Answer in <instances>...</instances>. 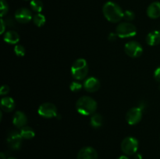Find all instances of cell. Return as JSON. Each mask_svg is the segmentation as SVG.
Returning <instances> with one entry per match:
<instances>
[{
  "instance_id": "1",
  "label": "cell",
  "mask_w": 160,
  "mask_h": 159,
  "mask_svg": "<svg viewBox=\"0 0 160 159\" xmlns=\"http://www.w3.org/2000/svg\"><path fill=\"white\" fill-rule=\"evenodd\" d=\"M104 17L111 23H118L123 18V11L120 6L113 2H107L102 8Z\"/></svg>"
},
{
  "instance_id": "2",
  "label": "cell",
  "mask_w": 160,
  "mask_h": 159,
  "mask_svg": "<svg viewBox=\"0 0 160 159\" xmlns=\"http://www.w3.org/2000/svg\"><path fill=\"white\" fill-rule=\"evenodd\" d=\"M97 102L88 96L80 98L76 102V109L83 115H90L95 114L97 110Z\"/></svg>"
},
{
  "instance_id": "3",
  "label": "cell",
  "mask_w": 160,
  "mask_h": 159,
  "mask_svg": "<svg viewBox=\"0 0 160 159\" xmlns=\"http://www.w3.org/2000/svg\"><path fill=\"white\" fill-rule=\"evenodd\" d=\"M72 76L78 80L85 79L88 73V65L87 61L84 59H78L75 60L71 66Z\"/></svg>"
},
{
  "instance_id": "4",
  "label": "cell",
  "mask_w": 160,
  "mask_h": 159,
  "mask_svg": "<svg viewBox=\"0 0 160 159\" xmlns=\"http://www.w3.org/2000/svg\"><path fill=\"white\" fill-rule=\"evenodd\" d=\"M116 33L120 38L132 37L137 34V28L134 24L129 22H123L117 25Z\"/></svg>"
},
{
  "instance_id": "5",
  "label": "cell",
  "mask_w": 160,
  "mask_h": 159,
  "mask_svg": "<svg viewBox=\"0 0 160 159\" xmlns=\"http://www.w3.org/2000/svg\"><path fill=\"white\" fill-rule=\"evenodd\" d=\"M138 149V140L133 137H128L121 143V150L127 155H133Z\"/></svg>"
},
{
  "instance_id": "6",
  "label": "cell",
  "mask_w": 160,
  "mask_h": 159,
  "mask_svg": "<svg viewBox=\"0 0 160 159\" xmlns=\"http://www.w3.org/2000/svg\"><path fill=\"white\" fill-rule=\"evenodd\" d=\"M38 112L41 116L44 117V118H54V117L57 116V108L52 103H43L39 106Z\"/></svg>"
},
{
  "instance_id": "7",
  "label": "cell",
  "mask_w": 160,
  "mask_h": 159,
  "mask_svg": "<svg viewBox=\"0 0 160 159\" xmlns=\"http://www.w3.org/2000/svg\"><path fill=\"white\" fill-rule=\"evenodd\" d=\"M124 51L129 57L138 58L143 52L142 45L137 41H130L125 45Z\"/></svg>"
},
{
  "instance_id": "8",
  "label": "cell",
  "mask_w": 160,
  "mask_h": 159,
  "mask_svg": "<svg viewBox=\"0 0 160 159\" xmlns=\"http://www.w3.org/2000/svg\"><path fill=\"white\" fill-rule=\"evenodd\" d=\"M142 111L143 109L140 107H134L130 109L126 115V120L128 124L134 126L140 123L143 115Z\"/></svg>"
},
{
  "instance_id": "9",
  "label": "cell",
  "mask_w": 160,
  "mask_h": 159,
  "mask_svg": "<svg viewBox=\"0 0 160 159\" xmlns=\"http://www.w3.org/2000/svg\"><path fill=\"white\" fill-rule=\"evenodd\" d=\"M22 140H23V137L17 131H11L8 134L7 139H6L8 145L12 150L20 149L22 145Z\"/></svg>"
},
{
  "instance_id": "10",
  "label": "cell",
  "mask_w": 160,
  "mask_h": 159,
  "mask_svg": "<svg viewBox=\"0 0 160 159\" xmlns=\"http://www.w3.org/2000/svg\"><path fill=\"white\" fill-rule=\"evenodd\" d=\"M16 20L20 23H28L32 19V14L30 9L27 8H20L14 14Z\"/></svg>"
},
{
  "instance_id": "11",
  "label": "cell",
  "mask_w": 160,
  "mask_h": 159,
  "mask_svg": "<svg viewBox=\"0 0 160 159\" xmlns=\"http://www.w3.org/2000/svg\"><path fill=\"white\" fill-rule=\"evenodd\" d=\"M78 159H98V153L92 147H84L78 152Z\"/></svg>"
},
{
  "instance_id": "12",
  "label": "cell",
  "mask_w": 160,
  "mask_h": 159,
  "mask_svg": "<svg viewBox=\"0 0 160 159\" xmlns=\"http://www.w3.org/2000/svg\"><path fill=\"white\" fill-rule=\"evenodd\" d=\"M100 86H101L100 81L95 77L88 78L84 83V89L90 93L98 91L100 88Z\"/></svg>"
},
{
  "instance_id": "13",
  "label": "cell",
  "mask_w": 160,
  "mask_h": 159,
  "mask_svg": "<svg viewBox=\"0 0 160 159\" xmlns=\"http://www.w3.org/2000/svg\"><path fill=\"white\" fill-rule=\"evenodd\" d=\"M12 123L17 128H23L28 123V117L21 111H17L15 112L12 118Z\"/></svg>"
},
{
  "instance_id": "14",
  "label": "cell",
  "mask_w": 160,
  "mask_h": 159,
  "mask_svg": "<svg viewBox=\"0 0 160 159\" xmlns=\"http://www.w3.org/2000/svg\"><path fill=\"white\" fill-rule=\"evenodd\" d=\"M147 15L151 19H157L160 17V2H154L147 8Z\"/></svg>"
},
{
  "instance_id": "15",
  "label": "cell",
  "mask_w": 160,
  "mask_h": 159,
  "mask_svg": "<svg viewBox=\"0 0 160 159\" xmlns=\"http://www.w3.org/2000/svg\"><path fill=\"white\" fill-rule=\"evenodd\" d=\"M1 108L6 112H10L15 108V101L10 97H5L1 99Z\"/></svg>"
},
{
  "instance_id": "16",
  "label": "cell",
  "mask_w": 160,
  "mask_h": 159,
  "mask_svg": "<svg viewBox=\"0 0 160 159\" xmlns=\"http://www.w3.org/2000/svg\"><path fill=\"white\" fill-rule=\"evenodd\" d=\"M146 42L151 46H156L160 44V31H154L148 33L146 36Z\"/></svg>"
},
{
  "instance_id": "17",
  "label": "cell",
  "mask_w": 160,
  "mask_h": 159,
  "mask_svg": "<svg viewBox=\"0 0 160 159\" xmlns=\"http://www.w3.org/2000/svg\"><path fill=\"white\" fill-rule=\"evenodd\" d=\"M5 42L10 45H15L20 41V36L18 33L14 31H8L4 34Z\"/></svg>"
},
{
  "instance_id": "18",
  "label": "cell",
  "mask_w": 160,
  "mask_h": 159,
  "mask_svg": "<svg viewBox=\"0 0 160 159\" xmlns=\"http://www.w3.org/2000/svg\"><path fill=\"white\" fill-rule=\"evenodd\" d=\"M20 133L23 137V139H25V140H31V139L34 138V136H35V132H34V129L27 126L21 128Z\"/></svg>"
},
{
  "instance_id": "19",
  "label": "cell",
  "mask_w": 160,
  "mask_h": 159,
  "mask_svg": "<svg viewBox=\"0 0 160 159\" xmlns=\"http://www.w3.org/2000/svg\"><path fill=\"white\" fill-rule=\"evenodd\" d=\"M91 125L94 128H99L101 127L103 123V118L100 114L95 113L92 115L90 120Z\"/></svg>"
},
{
  "instance_id": "20",
  "label": "cell",
  "mask_w": 160,
  "mask_h": 159,
  "mask_svg": "<svg viewBox=\"0 0 160 159\" xmlns=\"http://www.w3.org/2000/svg\"><path fill=\"white\" fill-rule=\"evenodd\" d=\"M30 6L31 9L37 13H40L43 9V3L41 0H31Z\"/></svg>"
},
{
  "instance_id": "21",
  "label": "cell",
  "mask_w": 160,
  "mask_h": 159,
  "mask_svg": "<svg viewBox=\"0 0 160 159\" xmlns=\"http://www.w3.org/2000/svg\"><path fill=\"white\" fill-rule=\"evenodd\" d=\"M33 22H34V23L36 26L41 27V26L45 25V22H46V19H45V17L43 14L37 13L33 17Z\"/></svg>"
},
{
  "instance_id": "22",
  "label": "cell",
  "mask_w": 160,
  "mask_h": 159,
  "mask_svg": "<svg viewBox=\"0 0 160 159\" xmlns=\"http://www.w3.org/2000/svg\"><path fill=\"white\" fill-rule=\"evenodd\" d=\"M9 11V6L6 1L5 0H0V15L1 17H3L6 15Z\"/></svg>"
},
{
  "instance_id": "23",
  "label": "cell",
  "mask_w": 160,
  "mask_h": 159,
  "mask_svg": "<svg viewBox=\"0 0 160 159\" xmlns=\"http://www.w3.org/2000/svg\"><path fill=\"white\" fill-rule=\"evenodd\" d=\"M14 52H15V54L17 55V56L22 57V56H23L25 55L26 51H25V48L23 45H16L15 48H14Z\"/></svg>"
},
{
  "instance_id": "24",
  "label": "cell",
  "mask_w": 160,
  "mask_h": 159,
  "mask_svg": "<svg viewBox=\"0 0 160 159\" xmlns=\"http://www.w3.org/2000/svg\"><path fill=\"white\" fill-rule=\"evenodd\" d=\"M135 18V14L131 10H126L123 12V19L127 21H132Z\"/></svg>"
},
{
  "instance_id": "25",
  "label": "cell",
  "mask_w": 160,
  "mask_h": 159,
  "mask_svg": "<svg viewBox=\"0 0 160 159\" xmlns=\"http://www.w3.org/2000/svg\"><path fill=\"white\" fill-rule=\"evenodd\" d=\"M70 88L72 91L78 92V91H79L81 88H82V85H81V84H80L79 82L73 81V82H72L71 84H70Z\"/></svg>"
},
{
  "instance_id": "26",
  "label": "cell",
  "mask_w": 160,
  "mask_h": 159,
  "mask_svg": "<svg viewBox=\"0 0 160 159\" xmlns=\"http://www.w3.org/2000/svg\"><path fill=\"white\" fill-rule=\"evenodd\" d=\"M9 92V87L7 85H2L0 89V94L6 95Z\"/></svg>"
},
{
  "instance_id": "27",
  "label": "cell",
  "mask_w": 160,
  "mask_h": 159,
  "mask_svg": "<svg viewBox=\"0 0 160 159\" xmlns=\"http://www.w3.org/2000/svg\"><path fill=\"white\" fill-rule=\"evenodd\" d=\"M154 77L157 82L160 83V66L158 67L154 72Z\"/></svg>"
},
{
  "instance_id": "28",
  "label": "cell",
  "mask_w": 160,
  "mask_h": 159,
  "mask_svg": "<svg viewBox=\"0 0 160 159\" xmlns=\"http://www.w3.org/2000/svg\"><path fill=\"white\" fill-rule=\"evenodd\" d=\"M117 37H118V35L117 34V33H110L109 35V40L110 41H116L117 39Z\"/></svg>"
},
{
  "instance_id": "29",
  "label": "cell",
  "mask_w": 160,
  "mask_h": 159,
  "mask_svg": "<svg viewBox=\"0 0 160 159\" xmlns=\"http://www.w3.org/2000/svg\"><path fill=\"white\" fill-rule=\"evenodd\" d=\"M6 23H5L4 20L2 18L1 19V31H0V34H4L5 30H6Z\"/></svg>"
},
{
  "instance_id": "30",
  "label": "cell",
  "mask_w": 160,
  "mask_h": 159,
  "mask_svg": "<svg viewBox=\"0 0 160 159\" xmlns=\"http://www.w3.org/2000/svg\"><path fill=\"white\" fill-rule=\"evenodd\" d=\"M4 21H5V20H4ZM5 23H6V26H13V25H14V21L11 18H8L7 20L5 21Z\"/></svg>"
},
{
  "instance_id": "31",
  "label": "cell",
  "mask_w": 160,
  "mask_h": 159,
  "mask_svg": "<svg viewBox=\"0 0 160 159\" xmlns=\"http://www.w3.org/2000/svg\"><path fill=\"white\" fill-rule=\"evenodd\" d=\"M117 159H129V157L126 155H122L120 156V157H119Z\"/></svg>"
},
{
  "instance_id": "32",
  "label": "cell",
  "mask_w": 160,
  "mask_h": 159,
  "mask_svg": "<svg viewBox=\"0 0 160 159\" xmlns=\"http://www.w3.org/2000/svg\"><path fill=\"white\" fill-rule=\"evenodd\" d=\"M0 157H1V159H6V155H5L4 153H1V154H0Z\"/></svg>"
},
{
  "instance_id": "33",
  "label": "cell",
  "mask_w": 160,
  "mask_h": 159,
  "mask_svg": "<svg viewBox=\"0 0 160 159\" xmlns=\"http://www.w3.org/2000/svg\"><path fill=\"white\" fill-rule=\"evenodd\" d=\"M8 159H17V158H15V157H9Z\"/></svg>"
},
{
  "instance_id": "34",
  "label": "cell",
  "mask_w": 160,
  "mask_h": 159,
  "mask_svg": "<svg viewBox=\"0 0 160 159\" xmlns=\"http://www.w3.org/2000/svg\"><path fill=\"white\" fill-rule=\"evenodd\" d=\"M159 90H160V86H159Z\"/></svg>"
},
{
  "instance_id": "35",
  "label": "cell",
  "mask_w": 160,
  "mask_h": 159,
  "mask_svg": "<svg viewBox=\"0 0 160 159\" xmlns=\"http://www.w3.org/2000/svg\"><path fill=\"white\" fill-rule=\"evenodd\" d=\"M26 1H28V0H26Z\"/></svg>"
}]
</instances>
